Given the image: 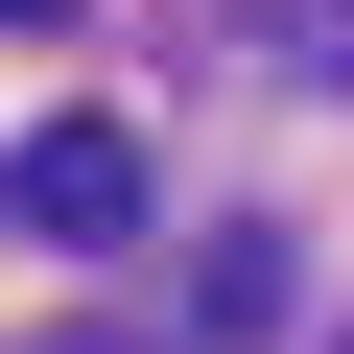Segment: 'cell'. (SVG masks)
<instances>
[{
    "instance_id": "obj_1",
    "label": "cell",
    "mask_w": 354,
    "mask_h": 354,
    "mask_svg": "<svg viewBox=\"0 0 354 354\" xmlns=\"http://www.w3.org/2000/svg\"><path fill=\"white\" fill-rule=\"evenodd\" d=\"M0 213L71 236V260H95V236H142V118H48L24 165H0Z\"/></svg>"
},
{
    "instance_id": "obj_3",
    "label": "cell",
    "mask_w": 354,
    "mask_h": 354,
    "mask_svg": "<svg viewBox=\"0 0 354 354\" xmlns=\"http://www.w3.org/2000/svg\"><path fill=\"white\" fill-rule=\"evenodd\" d=\"M0 24H71V0H0Z\"/></svg>"
},
{
    "instance_id": "obj_2",
    "label": "cell",
    "mask_w": 354,
    "mask_h": 354,
    "mask_svg": "<svg viewBox=\"0 0 354 354\" xmlns=\"http://www.w3.org/2000/svg\"><path fill=\"white\" fill-rule=\"evenodd\" d=\"M189 330H283V236H213L189 260Z\"/></svg>"
},
{
    "instance_id": "obj_4",
    "label": "cell",
    "mask_w": 354,
    "mask_h": 354,
    "mask_svg": "<svg viewBox=\"0 0 354 354\" xmlns=\"http://www.w3.org/2000/svg\"><path fill=\"white\" fill-rule=\"evenodd\" d=\"M71 354H142V330H71Z\"/></svg>"
}]
</instances>
